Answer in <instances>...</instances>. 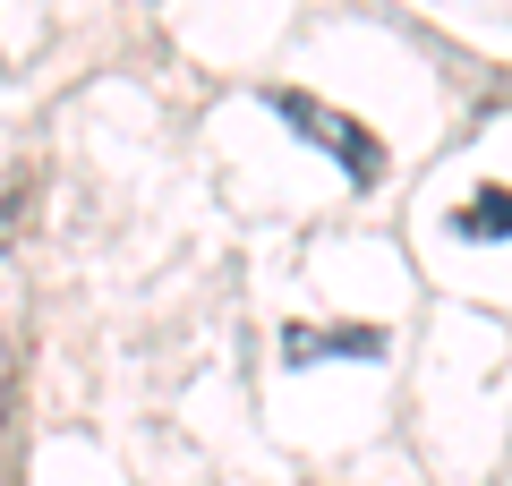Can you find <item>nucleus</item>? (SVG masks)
Instances as JSON below:
<instances>
[{
	"label": "nucleus",
	"instance_id": "obj_1",
	"mask_svg": "<svg viewBox=\"0 0 512 486\" xmlns=\"http://www.w3.org/2000/svg\"><path fill=\"white\" fill-rule=\"evenodd\" d=\"M265 103H274L282 120L299 128V137H316V145H325V154L342 162V171H350V180H359V188H367V180H376V171H384V145H376V128H359V120H350V111L316 103V94H299V86H274V94H265Z\"/></svg>",
	"mask_w": 512,
	"mask_h": 486
},
{
	"label": "nucleus",
	"instance_id": "obj_2",
	"mask_svg": "<svg viewBox=\"0 0 512 486\" xmlns=\"http://www.w3.org/2000/svg\"><path fill=\"white\" fill-rule=\"evenodd\" d=\"M384 350V324H291L282 333V359L308 367V359H376Z\"/></svg>",
	"mask_w": 512,
	"mask_h": 486
},
{
	"label": "nucleus",
	"instance_id": "obj_3",
	"mask_svg": "<svg viewBox=\"0 0 512 486\" xmlns=\"http://www.w3.org/2000/svg\"><path fill=\"white\" fill-rule=\"evenodd\" d=\"M461 239H512V188H478L470 205L453 214Z\"/></svg>",
	"mask_w": 512,
	"mask_h": 486
}]
</instances>
